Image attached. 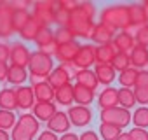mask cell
I'll list each match as a JSON object with an SVG mask.
<instances>
[{"label":"cell","instance_id":"cell-30","mask_svg":"<svg viewBox=\"0 0 148 140\" xmlns=\"http://www.w3.org/2000/svg\"><path fill=\"white\" fill-rule=\"evenodd\" d=\"M18 123L19 124H23L33 137L38 133V130H40V121L33 116V114H30V112H25V114H21L19 116V119H18Z\"/></svg>","mask_w":148,"mask_h":140},{"label":"cell","instance_id":"cell-12","mask_svg":"<svg viewBox=\"0 0 148 140\" xmlns=\"http://www.w3.org/2000/svg\"><path fill=\"white\" fill-rule=\"evenodd\" d=\"M117 54H119V49L113 42L105 46H96V65H112Z\"/></svg>","mask_w":148,"mask_h":140},{"label":"cell","instance_id":"cell-28","mask_svg":"<svg viewBox=\"0 0 148 140\" xmlns=\"http://www.w3.org/2000/svg\"><path fill=\"white\" fill-rule=\"evenodd\" d=\"M28 79V72L26 68H21V67H14V65H9V74H7V82L14 84V86H21L23 82H26Z\"/></svg>","mask_w":148,"mask_h":140},{"label":"cell","instance_id":"cell-9","mask_svg":"<svg viewBox=\"0 0 148 140\" xmlns=\"http://www.w3.org/2000/svg\"><path fill=\"white\" fill-rule=\"evenodd\" d=\"M68 119L73 126H87L92 119V112L89 107H84V105H73L68 109Z\"/></svg>","mask_w":148,"mask_h":140},{"label":"cell","instance_id":"cell-16","mask_svg":"<svg viewBox=\"0 0 148 140\" xmlns=\"http://www.w3.org/2000/svg\"><path fill=\"white\" fill-rule=\"evenodd\" d=\"M49 84L56 89V88H61V86H64V84H68L70 81H71V74L66 70V67L64 65H58V67H54V70L49 74Z\"/></svg>","mask_w":148,"mask_h":140},{"label":"cell","instance_id":"cell-42","mask_svg":"<svg viewBox=\"0 0 148 140\" xmlns=\"http://www.w3.org/2000/svg\"><path fill=\"white\" fill-rule=\"evenodd\" d=\"M132 91H134L136 102H139L145 107L148 103V88H132Z\"/></svg>","mask_w":148,"mask_h":140},{"label":"cell","instance_id":"cell-44","mask_svg":"<svg viewBox=\"0 0 148 140\" xmlns=\"http://www.w3.org/2000/svg\"><path fill=\"white\" fill-rule=\"evenodd\" d=\"M58 47H59V44L56 42V40H52V42H49L47 46H44V47H40L38 51H42L44 54H47V56H56V53H58Z\"/></svg>","mask_w":148,"mask_h":140},{"label":"cell","instance_id":"cell-40","mask_svg":"<svg viewBox=\"0 0 148 140\" xmlns=\"http://www.w3.org/2000/svg\"><path fill=\"white\" fill-rule=\"evenodd\" d=\"M68 21H70V12H66V11L61 9V6H59V9L54 12V23H56L58 26H68Z\"/></svg>","mask_w":148,"mask_h":140},{"label":"cell","instance_id":"cell-54","mask_svg":"<svg viewBox=\"0 0 148 140\" xmlns=\"http://www.w3.org/2000/svg\"><path fill=\"white\" fill-rule=\"evenodd\" d=\"M117 140H132V138H131V135H129V133H120Z\"/></svg>","mask_w":148,"mask_h":140},{"label":"cell","instance_id":"cell-13","mask_svg":"<svg viewBox=\"0 0 148 140\" xmlns=\"http://www.w3.org/2000/svg\"><path fill=\"white\" fill-rule=\"evenodd\" d=\"M70 126H71V123H70L66 112H56V114L47 121V130L54 131L56 135H58V133H63V135L68 133Z\"/></svg>","mask_w":148,"mask_h":140},{"label":"cell","instance_id":"cell-38","mask_svg":"<svg viewBox=\"0 0 148 140\" xmlns=\"http://www.w3.org/2000/svg\"><path fill=\"white\" fill-rule=\"evenodd\" d=\"M112 67H113L115 70H119V72H124L125 68L131 67V58H129V54H125V53H119V54L113 58Z\"/></svg>","mask_w":148,"mask_h":140},{"label":"cell","instance_id":"cell-24","mask_svg":"<svg viewBox=\"0 0 148 140\" xmlns=\"http://www.w3.org/2000/svg\"><path fill=\"white\" fill-rule=\"evenodd\" d=\"M32 88H33V95H35V100L37 102H52L54 100V91L56 89L49 84V81L40 82V84H35Z\"/></svg>","mask_w":148,"mask_h":140},{"label":"cell","instance_id":"cell-46","mask_svg":"<svg viewBox=\"0 0 148 140\" xmlns=\"http://www.w3.org/2000/svg\"><path fill=\"white\" fill-rule=\"evenodd\" d=\"M134 88H148V70H139Z\"/></svg>","mask_w":148,"mask_h":140},{"label":"cell","instance_id":"cell-52","mask_svg":"<svg viewBox=\"0 0 148 140\" xmlns=\"http://www.w3.org/2000/svg\"><path fill=\"white\" fill-rule=\"evenodd\" d=\"M59 140H79V137H77L75 133H70V131H68V133L61 135V138H59Z\"/></svg>","mask_w":148,"mask_h":140},{"label":"cell","instance_id":"cell-36","mask_svg":"<svg viewBox=\"0 0 148 140\" xmlns=\"http://www.w3.org/2000/svg\"><path fill=\"white\" fill-rule=\"evenodd\" d=\"M54 40L61 46V44H68V42H73L75 40V35L71 33V30L68 26H58L54 30Z\"/></svg>","mask_w":148,"mask_h":140},{"label":"cell","instance_id":"cell-47","mask_svg":"<svg viewBox=\"0 0 148 140\" xmlns=\"http://www.w3.org/2000/svg\"><path fill=\"white\" fill-rule=\"evenodd\" d=\"M11 56V46L5 42H0V63H7Z\"/></svg>","mask_w":148,"mask_h":140},{"label":"cell","instance_id":"cell-31","mask_svg":"<svg viewBox=\"0 0 148 140\" xmlns=\"http://www.w3.org/2000/svg\"><path fill=\"white\" fill-rule=\"evenodd\" d=\"M30 18H32V12L30 11H14V14H12V28H14V33H19L26 26V23L30 21Z\"/></svg>","mask_w":148,"mask_h":140},{"label":"cell","instance_id":"cell-1","mask_svg":"<svg viewBox=\"0 0 148 140\" xmlns=\"http://www.w3.org/2000/svg\"><path fill=\"white\" fill-rule=\"evenodd\" d=\"M94 16H96V7L91 2H80L77 6V9L70 14V21H68V28L71 30V33L75 35V39H86L91 40L92 33H94Z\"/></svg>","mask_w":148,"mask_h":140},{"label":"cell","instance_id":"cell-2","mask_svg":"<svg viewBox=\"0 0 148 140\" xmlns=\"http://www.w3.org/2000/svg\"><path fill=\"white\" fill-rule=\"evenodd\" d=\"M99 23L106 25L113 32L120 30L125 32L131 26V16H129V6L119 4V6H108L99 12Z\"/></svg>","mask_w":148,"mask_h":140},{"label":"cell","instance_id":"cell-33","mask_svg":"<svg viewBox=\"0 0 148 140\" xmlns=\"http://www.w3.org/2000/svg\"><path fill=\"white\" fill-rule=\"evenodd\" d=\"M132 124L134 128H143L146 130L148 128V107H139L132 112Z\"/></svg>","mask_w":148,"mask_h":140},{"label":"cell","instance_id":"cell-22","mask_svg":"<svg viewBox=\"0 0 148 140\" xmlns=\"http://www.w3.org/2000/svg\"><path fill=\"white\" fill-rule=\"evenodd\" d=\"M73 77H75L77 84H82V86L91 88V89H94V91H96V88L99 86L98 77H96V74H94V70H89V68H86V70H79V72L73 74Z\"/></svg>","mask_w":148,"mask_h":140},{"label":"cell","instance_id":"cell-26","mask_svg":"<svg viewBox=\"0 0 148 140\" xmlns=\"http://www.w3.org/2000/svg\"><path fill=\"white\" fill-rule=\"evenodd\" d=\"M40 28H42V25L32 16L30 18V21L26 23V26L19 32V37L23 39V40H28V42H35V39H37V35H38V32H40Z\"/></svg>","mask_w":148,"mask_h":140},{"label":"cell","instance_id":"cell-49","mask_svg":"<svg viewBox=\"0 0 148 140\" xmlns=\"http://www.w3.org/2000/svg\"><path fill=\"white\" fill-rule=\"evenodd\" d=\"M37 140H59V138H58V135H56L54 131L45 130V131H42V133L38 135V138H37Z\"/></svg>","mask_w":148,"mask_h":140},{"label":"cell","instance_id":"cell-32","mask_svg":"<svg viewBox=\"0 0 148 140\" xmlns=\"http://www.w3.org/2000/svg\"><path fill=\"white\" fill-rule=\"evenodd\" d=\"M134 103H136L134 91L129 88H120L119 89V107H124L129 110L131 107H134Z\"/></svg>","mask_w":148,"mask_h":140},{"label":"cell","instance_id":"cell-17","mask_svg":"<svg viewBox=\"0 0 148 140\" xmlns=\"http://www.w3.org/2000/svg\"><path fill=\"white\" fill-rule=\"evenodd\" d=\"M113 37H115V32L112 28H108L106 25L103 23H96L94 26V33H92V42H96L98 46H105V44H110L113 42Z\"/></svg>","mask_w":148,"mask_h":140},{"label":"cell","instance_id":"cell-15","mask_svg":"<svg viewBox=\"0 0 148 140\" xmlns=\"http://www.w3.org/2000/svg\"><path fill=\"white\" fill-rule=\"evenodd\" d=\"M98 105L101 107V110L105 109H113L119 105V89L106 86L99 95H98Z\"/></svg>","mask_w":148,"mask_h":140},{"label":"cell","instance_id":"cell-41","mask_svg":"<svg viewBox=\"0 0 148 140\" xmlns=\"http://www.w3.org/2000/svg\"><path fill=\"white\" fill-rule=\"evenodd\" d=\"M134 39H136V44H138V46L148 47V25H145V26L138 28V32H136Z\"/></svg>","mask_w":148,"mask_h":140},{"label":"cell","instance_id":"cell-50","mask_svg":"<svg viewBox=\"0 0 148 140\" xmlns=\"http://www.w3.org/2000/svg\"><path fill=\"white\" fill-rule=\"evenodd\" d=\"M79 140H99V137H98V133H96V131L89 130V131H84V133L79 137Z\"/></svg>","mask_w":148,"mask_h":140},{"label":"cell","instance_id":"cell-14","mask_svg":"<svg viewBox=\"0 0 148 140\" xmlns=\"http://www.w3.org/2000/svg\"><path fill=\"white\" fill-rule=\"evenodd\" d=\"M94 98H96V91L94 89L86 88L82 84H73V102H77V105L89 107Z\"/></svg>","mask_w":148,"mask_h":140},{"label":"cell","instance_id":"cell-6","mask_svg":"<svg viewBox=\"0 0 148 140\" xmlns=\"http://www.w3.org/2000/svg\"><path fill=\"white\" fill-rule=\"evenodd\" d=\"M12 7L9 2H2L0 0V39H9L12 33H14V28H12Z\"/></svg>","mask_w":148,"mask_h":140},{"label":"cell","instance_id":"cell-7","mask_svg":"<svg viewBox=\"0 0 148 140\" xmlns=\"http://www.w3.org/2000/svg\"><path fill=\"white\" fill-rule=\"evenodd\" d=\"M73 63H75V67L79 70H86V68H91L92 65H96V46H92V44L80 46Z\"/></svg>","mask_w":148,"mask_h":140},{"label":"cell","instance_id":"cell-5","mask_svg":"<svg viewBox=\"0 0 148 140\" xmlns=\"http://www.w3.org/2000/svg\"><path fill=\"white\" fill-rule=\"evenodd\" d=\"M99 117H101V123H106V124H113V126H119V128H125L129 126L132 116L127 109L124 107H113V109H105L99 112Z\"/></svg>","mask_w":148,"mask_h":140},{"label":"cell","instance_id":"cell-11","mask_svg":"<svg viewBox=\"0 0 148 140\" xmlns=\"http://www.w3.org/2000/svg\"><path fill=\"white\" fill-rule=\"evenodd\" d=\"M79 49H80V44H79L77 40L68 42V44H61V46L58 47V53H56V58L59 60V65L71 63L73 60H75Z\"/></svg>","mask_w":148,"mask_h":140},{"label":"cell","instance_id":"cell-51","mask_svg":"<svg viewBox=\"0 0 148 140\" xmlns=\"http://www.w3.org/2000/svg\"><path fill=\"white\" fill-rule=\"evenodd\" d=\"M9 74V63H0V81H7Z\"/></svg>","mask_w":148,"mask_h":140},{"label":"cell","instance_id":"cell-55","mask_svg":"<svg viewBox=\"0 0 148 140\" xmlns=\"http://www.w3.org/2000/svg\"><path fill=\"white\" fill-rule=\"evenodd\" d=\"M141 7H143V12H145V16H146V21H148V0L145 4H141Z\"/></svg>","mask_w":148,"mask_h":140},{"label":"cell","instance_id":"cell-4","mask_svg":"<svg viewBox=\"0 0 148 140\" xmlns=\"http://www.w3.org/2000/svg\"><path fill=\"white\" fill-rule=\"evenodd\" d=\"M28 70H30V76H38V77L49 79V74L54 70V61L51 56L44 54L42 51H33L30 56Z\"/></svg>","mask_w":148,"mask_h":140},{"label":"cell","instance_id":"cell-18","mask_svg":"<svg viewBox=\"0 0 148 140\" xmlns=\"http://www.w3.org/2000/svg\"><path fill=\"white\" fill-rule=\"evenodd\" d=\"M113 44L117 46L119 53L129 54V53L136 47V39H134V35H131V33H127V32H119V33H115V37H113Z\"/></svg>","mask_w":148,"mask_h":140},{"label":"cell","instance_id":"cell-53","mask_svg":"<svg viewBox=\"0 0 148 140\" xmlns=\"http://www.w3.org/2000/svg\"><path fill=\"white\" fill-rule=\"evenodd\" d=\"M0 140H11V135L5 130H0Z\"/></svg>","mask_w":148,"mask_h":140},{"label":"cell","instance_id":"cell-27","mask_svg":"<svg viewBox=\"0 0 148 140\" xmlns=\"http://www.w3.org/2000/svg\"><path fill=\"white\" fill-rule=\"evenodd\" d=\"M129 16H131V26L141 28V26L148 25V21H146V16H145V12H143L141 4H131V6H129Z\"/></svg>","mask_w":148,"mask_h":140},{"label":"cell","instance_id":"cell-10","mask_svg":"<svg viewBox=\"0 0 148 140\" xmlns=\"http://www.w3.org/2000/svg\"><path fill=\"white\" fill-rule=\"evenodd\" d=\"M16 98H18V109H21V110H30L37 103L32 86H19V88H16Z\"/></svg>","mask_w":148,"mask_h":140},{"label":"cell","instance_id":"cell-34","mask_svg":"<svg viewBox=\"0 0 148 140\" xmlns=\"http://www.w3.org/2000/svg\"><path fill=\"white\" fill-rule=\"evenodd\" d=\"M120 133H122V128H119V126L106 124V123H101V126H99V135L103 140H117Z\"/></svg>","mask_w":148,"mask_h":140},{"label":"cell","instance_id":"cell-43","mask_svg":"<svg viewBox=\"0 0 148 140\" xmlns=\"http://www.w3.org/2000/svg\"><path fill=\"white\" fill-rule=\"evenodd\" d=\"M12 11H30L33 7L32 2H28V0H12V2H9Z\"/></svg>","mask_w":148,"mask_h":140},{"label":"cell","instance_id":"cell-45","mask_svg":"<svg viewBox=\"0 0 148 140\" xmlns=\"http://www.w3.org/2000/svg\"><path fill=\"white\" fill-rule=\"evenodd\" d=\"M129 135H131L132 140H148V131L143 130V128H132L129 131Z\"/></svg>","mask_w":148,"mask_h":140},{"label":"cell","instance_id":"cell-19","mask_svg":"<svg viewBox=\"0 0 148 140\" xmlns=\"http://www.w3.org/2000/svg\"><path fill=\"white\" fill-rule=\"evenodd\" d=\"M32 110H33V116L38 121H45V123L58 112V109L52 102H37Z\"/></svg>","mask_w":148,"mask_h":140},{"label":"cell","instance_id":"cell-39","mask_svg":"<svg viewBox=\"0 0 148 140\" xmlns=\"http://www.w3.org/2000/svg\"><path fill=\"white\" fill-rule=\"evenodd\" d=\"M11 140H33V135L19 123H16V126L12 128V133H11Z\"/></svg>","mask_w":148,"mask_h":140},{"label":"cell","instance_id":"cell-20","mask_svg":"<svg viewBox=\"0 0 148 140\" xmlns=\"http://www.w3.org/2000/svg\"><path fill=\"white\" fill-rule=\"evenodd\" d=\"M129 58H131V67L138 68V70H143L148 67V47H143V46H138L129 53Z\"/></svg>","mask_w":148,"mask_h":140},{"label":"cell","instance_id":"cell-29","mask_svg":"<svg viewBox=\"0 0 148 140\" xmlns=\"http://www.w3.org/2000/svg\"><path fill=\"white\" fill-rule=\"evenodd\" d=\"M138 72H139V70H138V68H134V67L125 68L124 72H120V74H119V84H122V88H129V89H132V88L136 86Z\"/></svg>","mask_w":148,"mask_h":140},{"label":"cell","instance_id":"cell-35","mask_svg":"<svg viewBox=\"0 0 148 140\" xmlns=\"http://www.w3.org/2000/svg\"><path fill=\"white\" fill-rule=\"evenodd\" d=\"M18 123V117L11 110H2L0 109V130H12Z\"/></svg>","mask_w":148,"mask_h":140},{"label":"cell","instance_id":"cell-21","mask_svg":"<svg viewBox=\"0 0 148 140\" xmlns=\"http://www.w3.org/2000/svg\"><path fill=\"white\" fill-rule=\"evenodd\" d=\"M94 74H96L99 84L110 86L115 81V77H117V70L112 65H96L94 67Z\"/></svg>","mask_w":148,"mask_h":140},{"label":"cell","instance_id":"cell-37","mask_svg":"<svg viewBox=\"0 0 148 140\" xmlns=\"http://www.w3.org/2000/svg\"><path fill=\"white\" fill-rule=\"evenodd\" d=\"M52 40H54V30H52L51 26H42L40 32H38V35H37V39H35V44H37V47L40 49V47L47 46V44L52 42Z\"/></svg>","mask_w":148,"mask_h":140},{"label":"cell","instance_id":"cell-23","mask_svg":"<svg viewBox=\"0 0 148 140\" xmlns=\"http://www.w3.org/2000/svg\"><path fill=\"white\" fill-rule=\"evenodd\" d=\"M0 109H2V110H11V112H14L18 109L16 89L4 88L2 91H0Z\"/></svg>","mask_w":148,"mask_h":140},{"label":"cell","instance_id":"cell-25","mask_svg":"<svg viewBox=\"0 0 148 140\" xmlns=\"http://www.w3.org/2000/svg\"><path fill=\"white\" fill-rule=\"evenodd\" d=\"M54 100H56L59 105H68V107H71V103H73V84L68 82V84H64V86H61V88H56V91H54Z\"/></svg>","mask_w":148,"mask_h":140},{"label":"cell","instance_id":"cell-8","mask_svg":"<svg viewBox=\"0 0 148 140\" xmlns=\"http://www.w3.org/2000/svg\"><path fill=\"white\" fill-rule=\"evenodd\" d=\"M30 56H32V51H30L23 42H14V44L11 46V56H9L11 65L21 67V68H28Z\"/></svg>","mask_w":148,"mask_h":140},{"label":"cell","instance_id":"cell-48","mask_svg":"<svg viewBox=\"0 0 148 140\" xmlns=\"http://www.w3.org/2000/svg\"><path fill=\"white\" fill-rule=\"evenodd\" d=\"M59 6H61V9H64L66 12H73L77 9V6H79V2H75V0H59Z\"/></svg>","mask_w":148,"mask_h":140},{"label":"cell","instance_id":"cell-3","mask_svg":"<svg viewBox=\"0 0 148 140\" xmlns=\"http://www.w3.org/2000/svg\"><path fill=\"white\" fill-rule=\"evenodd\" d=\"M32 9V16L42 26H51L54 23V12L59 9V0H38L33 2Z\"/></svg>","mask_w":148,"mask_h":140}]
</instances>
